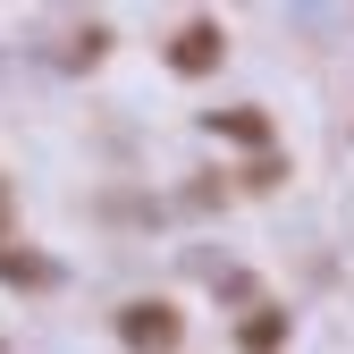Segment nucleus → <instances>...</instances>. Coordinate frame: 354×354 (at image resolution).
I'll return each mask as SVG.
<instances>
[{
  "instance_id": "1",
  "label": "nucleus",
  "mask_w": 354,
  "mask_h": 354,
  "mask_svg": "<svg viewBox=\"0 0 354 354\" xmlns=\"http://www.w3.org/2000/svg\"><path fill=\"white\" fill-rule=\"evenodd\" d=\"M169 337H177V313H169V304H136V313H127V346L152 354V346H169Z\"/></svg>"
},
{
  "instance_id": "2",
  "label": "nucleus",
  "mask_w": 354,
  "mask_h": 354,
  "mask_svg": "<svg viewBox=\"0 0 354 354\" xmlns=\"http://www.w3.org/2000/svg\"><path fill=\"white\" fill-rule=\"evenodd\" d=\"M211 59H219V34L211 26H186V34H177V68H186V76H203Z\"/></svg>"
}]
</instances>
